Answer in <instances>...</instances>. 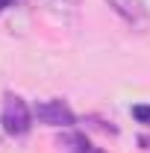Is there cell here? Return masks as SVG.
<instances>
[{"label": "cell", "instance_id": "obj_1", "mask_svg": "<svg viewBox=\"0 0 150 153\" xmlns=\"http://www.w3.org/2000/svg\"><path fill=\"white\" fill-rule=\"evenodd\" d=\"M0 124H3V133L21 138V135L30 133L33 127V112L27 106V100L18 94H6L3 97V109H0Z\"/></svg>", "mask_w": 150, "mask_h": 153}, {"label": "cell", "instance_id": "obj_6", "mask_svg": "<svg viewBox=\"0 0 150 153\" xmlns=\"http://www.w3.org/2000/svg\"><path fill=\"white\" fill-rule=\"evenodd\" d=\"M12 3H15V0H0V12H3V9H9Z\"/></svg>", "mask_w": 150, "mask_h": 153}, {"label": "cell", "instance_id": "obj_4", "mask_svg": "<svg viewBox=\"0 0 150 153\" xmlns=\"http://www.w3.org/2000/svg\"><path fill=\"white\" fill-rule=\"evenodd\" d=\"M44 9H50V12H56L59 18H74L76 12H79V0H38Z\"/></svg>", "mask_w": 150, "mask_h": 153}, {"label": "cell", "instance_id": "obj_3", "mask_svg": "<svg viewBox=\"0 0 150 153\" xmlns=\"http://www.w3.org/2000/svg\"><path fill=\"white\" fill-rule=\"evenodd\" d=\"M59 144L65 147V153H100L82 133H65L59 138Z\"/></svg>", "mask_w": 150, "mask_h": 153}, {"label": "cell", "instance_id": "obj_5", "mask_svg": "<svg viewBox=\"0 0 150 153\" xmlns=\"http://www.w3.org/2000/svg\"><path fill=\"white\" fill-rule=\"evenodd\" d=\"M132 118L141 124H150V106H132Z\"/></svg>", "mask_w": 150, "mask_h": 153}, {"label": "cell", "instance_id": "obj_2", "mask_svg": "<svg viewBox=\"0 0 150 153\" xmlns=\"http://www.w3.org/2000/svg\"><path fill=\"white\" fill-rule=\"evenodd\" d=\"M33 115H36L38 124H47V127H74L76 124V115L71 112V106L65 100H59V97L36 103Z\"/></svg>", "mask_w": 150, "mask_h": 153}]
</instances>
